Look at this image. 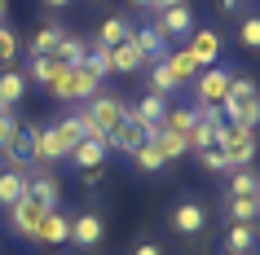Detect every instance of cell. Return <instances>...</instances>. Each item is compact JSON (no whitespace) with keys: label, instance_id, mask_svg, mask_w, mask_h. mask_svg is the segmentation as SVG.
Here are the masks:
<instances>
[{"label":"cell","instance_id":"obj_42","mask_svg":"<svg viewBox=\"0 0 260 255\" xmlns=\"http://www.w3.org/2000/svg\"><path fill=\"white\" fill-rule=\"evenodd\" d=\"M5 14H9V0H0V22H5Z\"/></svg>","mask_w":260,"mask_h":255},{"label":"cell","instance_id":"obj_10","mask_svg":"<svg viewBox=\"0 0 260 255\" xmlns=\"http://www.w3.org/2000/svg\"><path fill=\"white\" fill-rule=\"evenodd\" d=\"M150 132H154V123H137V119H123L115 132H110V154H133L137 145H146L150 141Z\"/></svg>","mask_w":260,"mask_h":255},{"label":"cell","instance_id":"obj_44","mask_svg":"<svg viewBox=\"0 0 260 255\" xmlns=\"http://www.w3.org/2000/svg\"><path fill=\"white\" fill-rule=\"evenodd\" d=\"M0 167H5V159H0Z\"/></svg>","mask_w":260,"mask_h":255},{"label":"cell","instance_id":"obj_46","mask_svg":"<svg viewBox=\"0 0 260 255\" xmlns=\"http://www.w3.org/2000/svg\"><path fill=\"white\" fill-rule=\"evenodd\" d=\"M0 110H5V106H0Z\"/></svg>","mask_w":260,"mask_h":255},{"label":"cell","instance_id":"obj_36","mask_svg":"<svg viewBox=\"0 0 260 255\" xmlns=\"http://www.w3.org/2000/svg\"><path fill=\"white\" fill-rule=\"evenodd\" d=\"M18 49H22V44H18V35L0 22V66H9V62L18 57Z\"/></svg>","mask_w":260,"mask_h":255},{"label":"cell","instance_id":"obj_41","mask_svg":"<svg viewBox=\"0 0 260 255\" xmlns=\"http://www.w3.org/2000/svg\"><path fill=\"white\" fill-rule=\"evenodd\" d=\"M44 5H49V9H67L71 0H44Z\"/></svg>","mask_w":260,"mask_h":255},{"label":"cell","instance_id":"obj_35","mask_svg":"<svg viewBox=\"0 0 260 255\" xmlns=\"http://www.w3.org/2000/svg\"><path fill=\"white\" fill-rule=\"evenodd\" d=\"M238 40H243V49H251V53L260 49V18L256 14H247L243 22H238Z\"/></svg>","mask_w":260,"mask_h":255},{"label":"cell","instance_id":"obj_17","mask_svg":"<svg viewBox=\"0 0 260 255\" xmlns=\"http://www.w3.org/2000/svg\"><path fill=\"white\" fill-rule=\"evenodd\" d=\"M146 66V57L137 53V44L123 40V44H110V75H137Z\"/></svg>","mask_w":260,"mask_h":255},{"label":"cell","instance_id":"obj_12","mask_svg":"<svg viewBox=\"0 0 260 255\" xmlns=\"http://www.w3.org/2000/svg\"><path fill=\"white\" fill-rule=\"evenodd\" d=\"M27 194L40 202L44 211H57L62 207V185H57L53 172H27Z\"/></svg>","mask_w":260,"mask_h":255},{"label":"cell","instance_id":"obj_27","mask_svg":"<svg viewBox=\"0 0 260 255\" xmlns=\"http://www.w3.org/2000/svg\"><path fill=\"white\" fill-rule=\"evenodd\" d=\"M251 251H256V225H230L225 255H251Z\"/></svg>","mask_w":260,"mask_h":255},{"label":"cell","instance_id":"obj_24","mask_svg":"<svg viewBox=\"0 0 260 255\" xmlns=\"http://www.w3.org/2000/svg\"><path fill=\"white\" fill-rule=\"evenodd\" d=\"M22 97H27V75L22 70H0V106L14 110Z\"/></svg>","mask_w":260,"mask_h":255},{"label":"cell","instance_id":"obj_31","mask_svg":"<svg viewBox=\"0 0 260 255\" xmlns=\"http://www.w3.org/2000/svg\"><path fill=\"white\" fill-rule=\"evenodd\" d=\"M128 35H133V22H128V18H106V22H102V27H97V40L93 44H123L128 40Z\"/></svg>","mask_w":260,"mask_h":255},{"label":"cell","instance_id":"obj_7","mask_svg":"<svg viewBox=\"0 0 260 255\" xmlns=\"http://www.w3.org/2000/svg\"><path fill=\"white\" fill-rule=\"evenodd\" d=\"M207 229V207L199 198H181L177 207H172V233H181V238H199Z\"/></svg>","mask_w":260,"mask_h":255},{"label":"cell","instance_id":"obj_37","mask_svg":"<svg viewBox=\"0 0 260 255\" xmlns=\"http://www.w3.org/2000/svg\"><path fill=\"white\" fill-rule=\"evenodd\" d=\"M199 163H203V172H230V159H225V154H220L216 145L199 150Z\"/></svg>","mask_w":260,"mask_h":255},{"label":"cell","instance_id":"obj_2","mask_svg":"<svg viewBox=\"0 0 260 255\" xmlns=\"http://www.w3.org/2000/svg\"><path fill=\"white\" fill-rule=\"evenodd\" d=\"M220 119L243 123V128H256L260 123V97H256V84L247 80V75H234L230 80V93L220 101Z\"/></svg>","mask_w":260,"mask_h":255},{"label":"cell","instance_id":"obj_38","mask_svg":"<svg viewBox=\"0 0 260 255\" xmlns=\"http://www.w3.org/2000/svg\"><path fill=\"white\" fill-rule=\"evenodd\" d=\"M133 255H164V246H159V242H137Z\"/></svg>","mask_w":260,"mask_h":255},{"label":"cell","instance_id":"obj_6","mask_svg":"<svg viewBox=\"0 0 260 255\" xmlns=\"http://www.w3.org/2000/svg\"><path fill=\"white\" fill-rule=\"evenodd\" d=\"M220 49H225V40L216 35V27H194L190 35H185V53L199 62V70H203V66H216V62H220Z\"/></svg>","mask_w":260,"mask_h":255},{"label":"cell","instance_id":"obj_1","mask_svg":"<svg viewBox=\"0 0 260 255\" xmlns=\"http://www.w3.org/2000/svg\"><path fill=\"white\" fill-rule=\"evenodd\" d=\"M128 119V101H119L115 93H93L88 106L80 110V128L84 136H97V141H110V132Z\"/></svg>","mask_w":260,"mask_h":255},{"label":"cell","instance_id":"obj_18","mask_svg":"<svg viewBox=\"0 0 260 255\" xmlns=\"http://www.w3.org/2000/svg\"><path fill=\"white\" fill-rule=\"evenodd\" d=\"M168 106H172L168 97H159V93H141L137 101L128 106V119H137V123H159Z\"/></svg>","mask_w":260,"mask_h":255},{"label":"cell","instance_id":"obj_29","mask_svg":"<svg viewBox=\"0 0 260 255\" xmlns=\"http://www.w3.org/2000/svg\"><path fill=\"white\" fill-rule=\"evenodd\" d=\"M230 198H260V180L251 167H234L230 172V189H225Z\"/></svg>","mask_w":260,"mask_h":255},{"label":"cell","instance_id":"obj_4","mask_svg":"<svg viewBox=\"0 0 260 255\" xmlns=\"http://www.w3.org/2000/svg\"><path fill=\"white\" fill-rule=\"evenodd\" d=\"M216 150L230 159V172H234V167H251V159H256V128L225 123L220 136H216Z\"/></svg>","mask_w":260,"mask_h":255},{"label":"cell","instance_id":"obj_11","mask_svg":"<svg viewBox=\"0 0 260 255\" xmlns=\"http://www.w3.org/2000/svg\"><path fill=\"white\" fill-rule=\"evenodd\" d=\"M159 31L168 35V44H185V35L194 31V9L190 5H177V9H164V14H154Z\"/></svg>","mask_w":260,"mask_h":255},{"label":"cell","instance_id":"obj_19","mask_svg":"<svg viewBox=\"0 0 260 255\" xmlns=\"http://www.w3.org/2000/svg\"><path fill=\"white\" fill-rule=\"evenodd\" d=\"M220 211H225V220L230 225H256V215H260V198H220Z\"/></svg>","mask_w":260,"mask_h":255},{"label":"cell","instance_id":"obj_20","mask_svg":"<svg viewBox=\"0 0 260 255\" xmlns=\"http://www.w3.org/2000/svg\"><path fill=\"white\" fill-rule=\"evenodd\" d=\"M88 49H93V40H84V35H62V40H57V49L49 57H57V62H62V66H80L84 57H88Z\"/></svg>","mask_w":260,"mask_h":255},{"label":"cell","instance_id":"obj_16","mask_svg":"<svg viewBox=\"0 0 260 255\" xmlns=\"http://www.w3.org/2000/svg\"><path fill=\"white\" fill-rule=\"evenodd\" d=\"M67 159L75 163V167H84V172H88V167H106L110 145H106V141H97V136H84V141H75V150H71Z\"/></svg>","mask_w":260,"mask_h":255},{"label":"cell","instance_id":"obj_43","mask_svg":"<svg viewBox=\"0 0 260 255\" xmlns=\"http://www.w3.org/2000/svg\"><path fill=\"white\" fill-rule=\"evenodd\" d=\"M133 5H137V9H150V5H154V0H133Z\"/></svg>","mask_w":260,"mask_h":255},{"label":"cell","instance_id":"obj_26","mask_svg":"<svg viewBox=\"0 0 260 255\" xmlns=\"http://www.w3.org/2000/svg\"><path fill=\"white\" fill-rule=\"evenodd\" d=\"M194 119H199V110H194V106H168V110H164V119H159V128H164V132L185 136V132L194 128Z\"/></svg>","mask_w":260,"mask_h":255},{"label":"cell","instance_id":"obj_30","mask_svg":"<svg viewBox=\"0 0 260 255\" xmlns=\"http://www.w3.org/2000/svg\"><path fill=\"white\" fill-rule=\"evenodd\" d=\"M22 194H27V176L14 167H0V207H14Z\"/></svg>","mask_w":260,"mask_h":255},{"label":"cell","instance_id":"obj_23","mask_svg":"<svg viewBox=\"0 0 260 255\" xmlns=\"http://www.w3.org/2000/svg\"><path fill=\"white\" fill-rule=\"evenodd\" d=\"M146 93H159V97H168V101L181 93V84L172 80V70L164 66V57H159V62H150V75H146Z\"/></svg>","mask_w":260,"mask_h":255},{"label":"cell","instance_id":"obj_22","mask_svg":"<svg viewBox=\"0 0 260 255\" xmlns=\"http://www.w3.org/2000/svg\"><path fill=\"white\" fill-rule=\"evenodd\" d=\"M62 70H67V66H62L57 57H49V53H44V57H31V66H27V84H40L44 93H49V88H53V80L62 75Z\"/></svg>","mask_w":260,"mask_h":255},{"label":"cell","instance_id":"obj_21","mask_svg":"<svg viewBox=\"0 0 260 255\" xmlns=\"http://www.w3.org/2000/svg\"><path fill=\"white\" fill-rule=\"evenodd\" d=\"M164 66L172 70V80H177L181 88H185V84H190L194 75H199V62H194V57L185 53V44H181V49H168V53H164Z\"/></svg>","mask_w":260,"mask_h":255},{"label":"cell","instance_id":"obj_34","mask_svg":"<svg viewBox=\"0 0 260 255\" xmlns=\"http://www.w3.org/2000/svg\"><path fill=\"white\" fill-rule=\"evenodd\" d=\"M18 128H22V123H18V115H14V110H0V159H5V150L14 145Z\"/></svg>","mask_w":260,"mask_h":255},{"label":"cell","instance_id":"obj_33","mask_svg":"<svg viewBox=\"0 0 260 255\" xmlns=\"http://www.w3.org/2000/svg\"><path fill=\"white\" fill-rule=\"evenodd\" d=\"M53 132H57V141H62V150H75V141H84V128H80V115H62V119L53 123Z\"/></svg>","mask_w":260,"mask_h":255},{"label":"cell","instance_id":"obj_32","mask_svg":"<svg viewBox=\"0 0 260 255\" xmlns=\"http://www.w3.org/2000/svg\"><path fill=\"white\" fill-rule=\"evenodd\" d=\"M128 159L137 163V172H146V176H154V172H164V167H168V159L150 145V141H146V145H137L133 154H128Z\"/></svg>","mask_w":260,"mask_h":255},{"label":"cell","instance_id":"obj_14","mask_svg":"<svg viewBox=\"0 0 260 255\" xmlns=\"http://www.w3.org/2000/svg\"><path fill=\"white\" fill-rule=\"evenodd\" d=\"M71 242V215L57 207V211H44L40 233H36V246H67Z\"/></svg>","mask_w":260,"mask_h":255},{"label":"cell","instance_id":"obj_5","mask_svg":"<svg viewBox=\"0 0 260 255\" xmlns=\"http://www.w3.org/2000/svg\"><path fill=\"white\" fill-rule=\"evenodd\" d=\"M9 211V233H14L22 246H36V233H40V220H44V207L31 194H22V198L14 202V207H5Z\"/></svg>","mask_w":260,"mask_h":255},{"label":"cell","instance_id":"obj_8","mask_svg":"<svg viewBox=\"0 0 260 255\" xmlns=\"http://www.w3.org/2000/svg\"><path fill=\"white\" fill-rule=\"evenodd\" d=\"M220 128H225V119H220V110H199V119H194V128L185 132V150H190V154H199V150L216 145Z\"/></svg>","mask_w":260,"mask_h":255},{"label":"cell","instance_id":"obj_13","mask_svg":"<svg viewBox=\"0 0 260 255\" xmlns=\"http://www.w3.org/2000/svg\"><path fill=\"white\" fill-rule=\"evenodd\" d=\"M128 40L137 44V53L146 57V62H159V57H164L168 49H172V44H168V35L159 31V22H146V27H133V35H128Z\"/></svg>","mask_w":260,"mask_h":255},{"label":"cell","instance_id":"obj_28","mask_svg":"<svg viewBox=\"0 0 260 255\" xmlns=\"http://www.w3.org/2000/svg\"><path fill=\"white\" fill-rule=\"evenodd\" d=\"M150 145L159 150V154H164L168 163H172V159H185V154H190V150H185V136H177V132H164L159 123H154V132H150Z\"/></svg>","mask_w":260,"mask_h":255},{"label":"cell","instance_id":"obj_25","mask_svg":"<svg viewBox=\"0 0 260 255\" xmlns=\"http://www.w3.org/2000/svg\"><path fill=\"white\" fill-rule=\"evenodd\" d=\"M62 35H67V27H62V22H44V27H36V35H31V44H27V49H31V57L53 53Z\"/></svg>","mask_w":260,"mask_h":255},{"label":"cell","instance_id":"obj_9","mask_svg":"<svg viewBox=\"0 0 260 255\" xmlns=\"http://www.w3.org/2000/svg\"><path fill=\"white\" fill-rule=\"evenodd\" d=\"M102 238H106V225H102V215H97V211L71 215V242H75L80 251H97Z\"/></svg>","mask_w":260,"mask_h":255},{"label":"cell","instance_id":"obj_3","mask_svg":"<svg viewBox=\"0 0 260 255\" xmlns=\"http://www.w3.org/2000/svg\"><path fill=\"white\" fill-rule=\"evenodd\" d=\"M234 75H238V70H234V66H220V62H216V66H203L190 80V97H194L190 106L194 110H220V101H225V93H230V80H234Z\"/></svg>","mask_w":260,"mask_h":255},{"label":"cell","instance_id":"obj_40","mask_svg":"<svg viewBox=\"0 0 260 255\" xmlns=\"http://www.w3.org/2000/svg\"><path fill=\"white\" fill-rule=\"evenodd\" d=\"M220 9L225 14H243V0H220Z\"/></svg>","mask_w":260,"mask_h":255},{"label":"cell","instance_id":"obj_39","mask_svg":"<svg viewBox=\"0 0 260 255\" xmlns=\"http://www.w3.org/2000/svg\"><path fill=\"white\" fill-rule=\"evenodd\" d=\"M177 5H190V0H154L150 14H164V9H177Z\"/></svg>","mask_w":260,"mask_h":255},{"label":"cell","instance_id":"obj_45","mask_svg":"<svg viewBox=\"0 0 260 255\" xmlns=\"http://www.w3.org/2000/svg\"><path fill=\"white\" fill-rule=\"evenodd\" d=\"M243 5H247V0H243Z\"/></svg>","mask_w":260,"mask_h":255},{"label":"cell","instance_id":"obj_15","mask_svg":"<svg viewBox=\"0 0 260 255\" xmlns=\"http://www.w3.org/2000/svg\"><path fill=\"white\" fill-rule=\"evenodd\" d=\"M31 154H36V167H53V163L67 159V150H62V141H57L53 123H49V128H40V123H36V141H31Z\"/></svg>","mask_w":260,"mask_h":255}]
</instances>
